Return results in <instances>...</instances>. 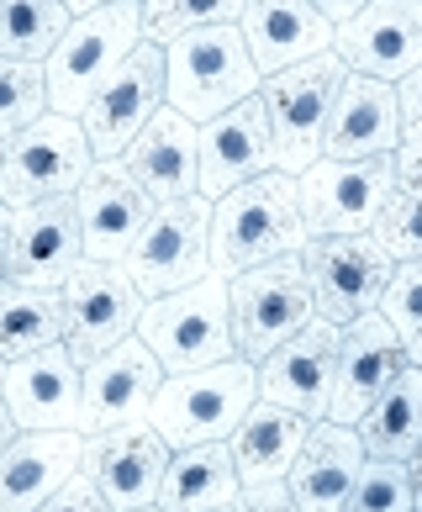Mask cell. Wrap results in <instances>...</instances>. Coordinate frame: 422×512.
<instances>
[{"mask_svg": "<svg viewBox=\"0 0 422 512\" xmlns=\"http://www.w3.org/2000/svg\"><path fill=\"white\" fill-rule=\"evenodd\" d=\"M69 22L74 16L64 0H0V59L43 64L69 32Z\"/></svg>", "mask_w": 422, "mask_h": 512, "instance_id": "32", "label": "cell"}, {"mask_svg": "<svg viewBox=\"0 0 422 512\" xmlns=\"http://www.w3.org/2000/svg\"><path fill=\"white\" fill-rule=\"evenodd\" d=\"M248 0H143V37L148 43H175L201 27H238Z\"/></svg>", "mask_w": 422, "mask_h": 512, "instance_id": "33", "label": "cell"}, {"mask_svg": "<svg viewBox=\"0 0 422 512\" xmlns=\"http://www.w3.org/2000/svg\"><path fill=\"white\" fill-rule=\"evenodd\" d=\"M364 460H370V454H364L359 433L349 423L322 417V423L306 428V444L296 449V465H291V476H285V486H291L301 512H343Z\"/></svg>", "mask_w": 422, "mask_h": 512, "instance_id": "26", "label": "cell"}, {"mask_svg": "<svg viewBox=\"0 0 422 512\" xmlns=\"http://www.w3.org/2000/svg\"><path fill=\"white\" fill-rule=\"evenodd\" d=\"M64 6H69V16H85L95 6H111V0H64Z\"/></svg>", "mask_w": 422, "mask_h": 512, "instance_id": "46", "label": "cell"}, {"mask_svg": "<svg viewBox=\"0 0 422 512\" xmlns=\"http://www.w3.org/2000/svg\"><path fill=\"white\" fill-rule=\"evenodd\" d=\"M359 444L370 460H412V449L422 444V365H407L396 381L375 396L364 417L354 423Z\"/></svg>", "mask_w": 422, "mask_h": 512, "instance_id": "30", "label": "cell"}, {"mask_svg": "<svg viewBox=\"0 0 422 512\" xmlns=\"http://www.w3.org/2000/svg\"><path fill=\"white\" fill-rule=\"evenodd\" d=\"M0 381H6V359H0Z\"/></svg>", "mask_w": 422, "mask_h": 512, "instance_id": "47", "label": "cell"}, {"mask_svg": "<svg viewBox=\"0 0 422 512\" xmlns=\"http://www.w3.org/2000/svg\"><path fill=\"white\" fill-rule=\"evenodd\" d=\"M243 497V476L233 465V449L222 444H190L169 454L164 486H159V512H222Z\"/></svg>", "mask_w": 422, "mask_h": 512, "instance_id": "29", "label": "cell"}, {"mask_svg": "<svg viewBox=\"0 0 422 512\" xmlns=\"http://www.w3.org/2000/svg\"><path fill=\"white\" fill-rule=\"evenodd\" d=\"M396 196V159H317L296 175L306 238L375 233L386 201Z\"/></svg>", "mask_w": 422, "mask_h": 512, "instance_id": "9", "label": "cell"}, {"mask_svg": "<svg viewBox=\"0 0 422 512\" xmlns=\"http://www.w3.org/2000/svg\"><path fill=\"white\" fill-rule=\"evenodd\" d=\"M270 169H275V143H270V111L259 96L238 101L233 111H222L201 127V201H222L227 191L270 175Z\"/></svg>", "mask_w": 422, "mask_h": 512, "instance_id": "22", "label": "cell"}, {"mask_svg": "<svg viewBox=\"0 0 422 512\" xmlns=\"http://www.w3.org/2000/svg\"><path fill=\"white\" fill-rule=\"evenodd\" d=\"M143 512H159V507H143Z\"/></svg>", "mask_w": 422, "mask_h": 512, "instance_id": "49", "label": "cell"}, {"mask_svg": "<svg viewBox=\"0 0 422 512\" xmlns=\"http://www.w3.org/2000/svg\"><path fill=\"white\" fill-rule=\"evenodd\" d=\"M259 396L275 407H291L301 412L306 423H322L328 417V402H333V370H338V328L333 322L312 317L296 338L259 359Z\"/></svg>", "mask_w": 422, "mask_h": 512, "instance_id": "18", "label": "cell"}, {"mask_svg": "<svg viewBox=\"0 0 422 512\" xmlns=\"http://www.w3.org/2000/svg\"><path fill=\"white\" fill-rule=\"evenodd\" d=\"M412 359L401 349L396 328L380 312H364L359 322L338 328V370H333V402H328V417L333 423H359L364 407L386 391Z\"/></svg>", "mask_w": 422, "mask_h": 512, "instance_id": "20", "label": "cell"}, {"mask_svg": "<svg viewBox=\"0 0 422 512\" xmlns=\"http://www.w3.org/2000/svg\"><path fill=\"white\" fill-rule=\"evenodd\" d=\"M0 280H11V206L0 201Z\"/></svg>", "mask_w": 422, "mask_h": 512, "instance_id": "43", "label": "cell"}, {"mask_svg": "<svg viewBox=\"0 0 422 512\" xmlns=\"http://www.w3.org/2000/svg\"><path fill=\"white\" fill-rule=\"evenodd\" d=\"M222 512H238V502H233V507H222Z\"/></svg>", "mask_w": 422, "mask_h": 512, "instance_id": "48", "label": "cell"}, {"mask_svg": "<svg viewBox=\"0 0 422 512\" xmlns=\"http://www.w3.org/2000/svg\"><path fill=\"white\" fill-rule=\"evenodd\" d=\"M259 85L264 74L254 69V53L238 27H201L164 43V106H175L196 127L259 96Z\"/></svg>", "mask_w": 422, "mask_h": 512, "instance_id": "2", "label": "cell"}, {"mask_svg": "<svg viewBox=\"0 0 422 512\" xmlns=\"http://www.w3.org/2000/svg\"><path fill=\"white\" fill-rule=\"evenodd\" d=\"M16 433H22V428H16V417H11V407H6V396H0V449H6Z\"/></svg>", "mask_w": 422, "mask_h": 512, "instance_id": "45", "label": "cell"}, {"mask_svg": "<svg viewBox=\"0 0 422 512\" xmlns=\"http://www.w3.org/2000/svg\"><path fill=\"white\" fill-rule=\"evenodd\" d=\"M90 169H95V154H90L80 117L43 111L22 132H11L6 148H0V201L11 212L43 206V201H69Z\"/></svg>", "mask_w": 422, "mask_h": 512, "instance_id": "6", "label": "cell"}, {"mask_svg": "<svg viewBox=\"0 0 422 512\" xmlns=\"http://www.w3.org/2000/svg\"><path fill=\"white\" fill-rule=\"evenodd\" d=\"M254 402H259V370L248 359H222V365H206V370L164 375L159 396H153V412H148V428L169 449L222 444V439H233V428L243 423V412Z\"/></svg>", "mask_w": 422, "mask_h": 512, "instance_id": "4", "label": "cell"}, {"mask_svg": "<svg viewBox=\"0 0 422 512\" xmlns=\"http://www.w3.org/2000/svg\"><path fill=\"white\" fill-rule=\"evenodd\" d=\"M396 191L422 196V132H407L396 148Z\"/></svg>", "mask_w": 422, "mask_h": 512, "instance_id": "40", "label": "cell"}, {"mask_svg": "<svg viewBox=\"0 0 422 512\" xmlns=\"http://www.w3.org/2000/svg\"><path fill=\"white\" fill-rule=\"evenodd\" d=\"M48 111V80L43 64H22V59H0V138L22 132Z\"/></svg>", "mask_w": 422, "mask_h": 512, "instance_id": "34", "label": "cell"}, {"mask_svg": "<svg viewBox=\"0 0 422 512\" xmlns=\"http://www.w3.org/2000/svg\"><path fill=\"white\" fill-rule=\"evenodd\" d=\"M401 148V101L396 85L349 74L333 101L322 159H396Z\"/></svg>", "mask_w": 422, "mask_h": 512, "instance_id": "25", "label": "cell"}, {"mask_svg": "<svg viewBox=\"0 0 422 512\" xmlns=\"http://www.w3.org/2000/svg\"><path fill=\"white\" fill-rule=\"evenodd\" d=\"M396 101H401V138H407V132H422V64L396 85Z\"/></svg>", "mask_w": 422, "mask_h": 512, "instance_id": "41", "label": "cell"}, {"mask_svg": "<svg viewBox=\"0 0 422 512\" xmlns=\"http://www.w3.org/2000/svg\"><path fill=\"white\" fill-rule=\"evenodd\" d=\"M343 512H412V476L401 460H364Z\"/></svg>", "mask_w": 422, "mask_h": 512, "instance_id": "36", "label": "cell"}, {"mask_svg": "<svg viewBox=\"0 0 422 512\" xmlns=\"http://www.w3.org/2000/svg\"><path fill=\"white\" fill-rule=\"evenodd\" d=\"M169 454L175 449L148 423H132V428H111V433H90L80 449V470L101 486L111 512H143L159 502Z\"/></svg>", "mask_w": 422, "mask_h": 512, "instance_id": "16", "label": "cell"}, {"mask_svg": "<svg viewBox=\"0 0 422 512\" xmlns=\"http://www.w3.org/2000/svg\"><path fill=\"white\" fill-rule=\"evenodd\" d=\"M0 396L22 433H80V396H85V365L69 354V344H53L43 354H27L6 365Z\"/></svg>", "mask_w": 422, "mask_h": 512, "instance_id": "17", "label": "cell"}, {"mask_svg": "<svg viewBox=\"0 0 422 512\" xmlns=\"http://www.w3.org/2000/svg\"><path fill=\"white\" fill-rule=\"evenodd\" d=\"M349 69L328 48L296 69H280L259 85V101L270 111V143H275V169L280 175H301L322 159V138H328V117Z\"/></svg>", "mask_w": 422, "mask_h": 512, "instance_id": "7", "label": "cell"}, {"mask_svg": "<svg viewBox=\"0 0 422 512\" xmlns=\"http://www.w3.org/2000/svg\"><path fill=\"white\" fill-rule=\"evenodd\" d=\"M301 243H306V222L296 201V175L270 169V175L211 201V275L233 280L270 259L301 254Z\"/></svg>", "mask_w": 422, "mask_h": 512, "instance_id": "1", "label": "cell"}, {"mask_svg": "<svg viewBox=\"0 0 422 512\" xmlns=\"http://www.w3.org/2000/svg\"><path fill=\"white\" fill-rule=\"evenodd\" d=\"M53 344H64V296L22 286V280H0V359L16 365Z\"/></svg>", "mask_w": 422, "mask_h": 512, "instance_id": "31", "label": "cell"}, {"mask_svg": "<svg viewBox=\"0 0 422 512\" xmlns=\"http://www.w3.org/2000/svg\"><path fill=\"white\" fill-rule=\"evenodd\" d=\"M85 433H16L0 449V512H37L80 470Z\"/></svg>", "mask_w": 422, "mask_h": 512, "instance_id": "27", "label": "cell"}, {"mask_svg": "<svg viewBox=\"0 0 422 512\" xmlns=\"http://www.w3.org/2000/svg\"><path fill=\"white\" fill-rule=\"evenodd\" d=\"M238 512H301V507H296V497H291V486L275 481V486H243Z\"/></svg>", "mask_w": 422, "mask_h": 512, "instance_id": "39", "label": "cell"}, {"mask_svg": "<svg viewBox=\"0 0 422 512\" xmlns=\"http://www.w3.org/2000/svg\"><path fill=\"white\" fill-rule=\"evenodd\" d=\"M138 338L153 349L164 375H185V370H206V365H222V359H238L227 280L206 275L196 286H180L169 296L143 301Z\"/></svg>", "mask_w": 422, "mask_h": 512, "instance_id": "5", "label": "cell"}, {"mask_svg": "<svg viewBox=\"0 0 422 512\" xmlns=\"http://www.w3.org/2000/svg\"><path fill=\"white\" fill-rule=\"evenodd\" d=\"M380 249H386L396 264H422V196L412 191H396L380 212L375 233H370Z\"/></svg>", "mask_w": 422, "mask_h": 512, "instance_id": "37", "label": "cell"}, {"mask_svg": "<svg viewBox=\"0 0 422 512\" xmlns=\"http://www.w3.org/2000/svg\"><path fill=\"white\" fill-rule=\"evenodd\" d=\"M164 386V365L153 359V349L138 333L111 344L106 354L85 359V396H80V433H111L148 423L153 396Z\"/></svg>", "mask_w": 422, "mask_h": 512, "instance_id": "14", "label": "cell"}, {"mask_svg": "<svg viewBox=\"0 0 422 512\" xmlns=\"http://www.w3.org/2000/svg\"><path fill=\"white\" fill-rule=\"evenodd\" d=\"M380 317L396 328L412 365H422V264H396L391 286L380 296Z\"/></svg>", "mask_w": 422, "mask_h": 512, "instance_id": "35", "label": "cell"}, {"mask_svg": "<svg viewBox=\"0 0 422 512\" xmlns=\"http://www.w3.org/2000/svg\"><path fill=\"white\" fill-rule=\"evenodd\" d=\"M74 217H80L85 259L95 264H122L127 249L153 217V201L138 191V180L122 169V159H101L74 191Z\"/></svg>", "mask_w": 422, "mask_h": 512, "instance_id": "19", "label": "cell"}, {"mask_svg": "<svg viewBox=\"0 0 422 512\" xmlns=\"http://www.w3.org/2000/svg\"><path fill=\"white\" fill-rule=\"evenodd\" d=\"M227 301H233V349L248 365L270 359L285 338H296L317 317L312 280H306L296 254L233 275L227 280Z\"/></svg>", "mask_w": 422, "mask_h": 512, "instance_id": "8", "label": "cell"}, {"mask_svg": "<svg viewBox=\"0 0 422 512\" xmlns=\"http://www.w3.org/2000/svg\"><path fill=\"white\" fill-rule=\"evenodd\" d=\"M122 169L138 180V191L153 206H175V201L201 196V127L180 117L175 106H164L132 138V148L122 154Z\"/></svg>", "mask_w": 422, "mask_h": 512, "instance_id": "21", "label": "cell"}, {"mask_svg": "<svg viewBox=\"0 0 422 512\" xmlns=\"http://www.w3.org/2000/svg\"><path fill=\"white\" fill-rule=\"evenodd\" d=\"M122 270L143 291V301L206 280L211 275V201L190 196L175 206H153V217L138 233V243L127 249Z\"/></svg>", "mask_w": 422, "mask_h": 512, "instance_id": "11", "label": "cell"}, {"mask_svg": "<svg viewBox=\"0 0 422 512\" xmlns=\"http://www.w3.org/2000/svg\"><path fill=\"white\" fill-rule=\"evenodd\" d=\"M138 43H143V0H111V6L74 16L69 32L59 37V48L43 59L48 111L80 117L95 90L132 59Z\"/></svg>", "mask_w": 422, "mask_h": 512, "instance_id": "3", "label": "cell"}, {"mask_svg": "<svg viewBox=\"0 0 422 512\" xmlns=\"http://www.w3.org/2000/svg\"><path fill=\"white\" fill-rule=\"evenodd\" d=\"M164 111V48L143 43L132 48V59L111 74V80L90 96V106L80 111V127L90 138L95 164L101 159H122L132 138Z\"/></svg>", "mask_w": 422, "mask_h": 512, "instance_id": "12", "label": "cell"}, {"mask_svg": "<svg viewBox=\"0 0 422 512\" xmlns=\"http://www.w3.org/2000/svg\"><path fill=\"white\" fill-rule=\"evenodd\" d=\"M301 270L312 280L317 317L333 328H349L364 312H380L396 259L380 249L370 233H338V238H306L301 243Z\"/></svg>", "mask_w": 422, "mask_h": 512, "instance_id": "10", "label": "cell"}, {"mask_svg": "<svg viewBox=\"0 0 422 512\" xmlns=\"http://www.w3.org/2000/svg\"><path fill=\"white\" fill-rule=\"evenodd\" d=\"M0 148H6V138H0Z\"/></svg>", "mask_w": 422, "mask_h": 512, "instance_id": "50", "label": "cell"}, {"mask_svg": "<svg viewBox=\"0 0 422 512\" xmlns=\"http://www.w3.org/2000/svg\"><path fill=\"white\" fill-rule=\"evenodd\" d=\"M238 32L248 53H254V69L270 80L280 69H296L306 59H317V53H328L338 27L312 0H248L238 16Z\"/></svg>", "mask_w": 422, "mask_h": 512, "instance_id": "24", "label": "cell"}, {"mask_svg": "<svg viewBox=\"0 0 422 512\" xmlns=\"http://www.w3.org/2000/svg\"><path fill=\"white\" fill-rule=\"evenodd\" d=\"M37 512H111V502L101 497V486H95L85 470H74V476L53 491V497L37 507Z\"/></svg>", "mask_w": 422, "mask_h": 512, "instance_id": "38", "label": "cell"}, {"mask_svg": "<svg viewBox=\"0 0 422 512\" xmlns=\"http://www.w3.org/2000/svg\"><path fill=\"white\" fill-rule=\"evenodd\" d=\"M312 6H317L322 16H328L333 27H343V22H354V16H359L364 6H370V0H312Z\"/></svg>", "mask_w": 422, "mask_h": 512, "instance_id": "42", "label": "cell"}, {"mask_svg": "<svg viewBox=\"0 0 422 512\" xmlns=\"http://www.w3.org/2000/svg\"><path fill=\"white\" fill-rule=\"evenodd\" d=\"M59 296H64V344H69V354L80 359V365L138 333L143 291L127 280L122 264L85 259L80 270L59 286Z\"/></svg>", "mask_w": 422, "mask_h": 512, "instance_id": "13", "label": "cell"}, {"mask_svg": "<svg viewBox=\"0 0 422 512\" xmlns=\"http://www.w3.org/2000/svg\"><path fill=\"white\" fill-rule=\"evenodd\" d=\"M407 476H412V512H422V444L412 449V460H407Z\"/></svg>", "mask_w": 422, "mask_h": 512, "instance_id": "44", "label": "cell"}, {"mask_svg": "<svg viewBox=\"0 0 422 512\" xmlns=\"http://www.w3.org/2000/svg\"><path fill=\"white\" fill-rule=\"evenodd\" d=\"M306 417L291 412V407H275V402H259L243 412V423L233 428V439H227V449H233V465L243 486H275L291 476L296 465V449L306 444Z\"/></svg>", "mask_w": 422, "mask_h": 512, "instance_id": "28", "label": "cell"}, {"mask_svg": "<svg viewBox=\"0 0 422 512\" xmlns=\"http://www.w3.org/2000/svg\"><path fill=\"white\" fill-rule=\"evenodd\" d=\"M80 264H85V238L80 217H74V196L11 212V280L59 291Z\"/></svg>", "mask_w": 422, "mask_h": 512, "instance_id": "23", "label": "cell"}, {"mask_svg": "<svg viewBox=\"0 0 422 512\" xmlns=\"http://www.w3.org/2000/svg\"><path fill=\"white\" fill-rule=\"evenodd\" d=\"M333 53L349 74L401 85L422 64V0H370L333 32Z\"/></svg>", "mask_w": 422, "mask_h": 512, "instance_id": "15", "label": "cell"}]
</instances>
